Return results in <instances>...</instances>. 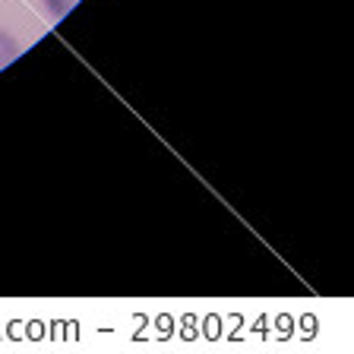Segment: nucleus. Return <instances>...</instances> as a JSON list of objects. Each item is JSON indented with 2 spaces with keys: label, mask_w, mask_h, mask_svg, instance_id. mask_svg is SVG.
<instances>
[{
  "label": "nucleus",
  "mask_w": 354,
  "mask_h": 354,
  "mask_svg": "<svg viewBox=\"0 0 354 354\" xmlns=\"http://www.w3.org/2000/svg\"><path fill=\"white\" fill-rule=\"evenodd\" d=\"M16 57H19V41H16L10 32L0 29V70H3V66H10Z\"/></svg>",
  "instance_id": "nucleus-1"
},
{
  "label": "nucleus",
  "mask_w": 354,
  "mask_h": 354,
  "mask_svg": "<svg viewBox=\"0 0 354 354\" xmlns=\"http://www.w3.org/2000/svg\"><path fill=\"white\" fill-rule=\"evenodd\" d=\"M76 3H80V0H44V10H48L54 19H64V16L70 13Z\"/></svg>",
  "instance_id": "nucleus-2"
}]
</instances>
